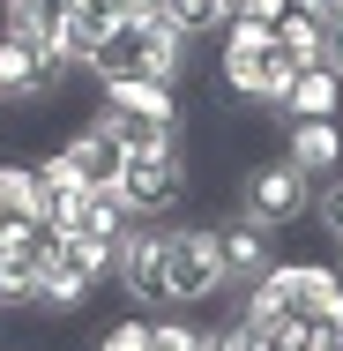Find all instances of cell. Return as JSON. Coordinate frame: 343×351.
Here are the masks:
<instances>
[{"label":"cell","instance_id":"8992f818","mask_svg":"<svg viewBox=\"0 0 343 351\" xmlns=\"http://www.w3.org/2000/svg\"><path fill=\"white\" fill-rule=\"evenodd\" d=\"M112 277L127 284V299H142L149 314H172V291H164V239H157V224L135 217L127 232H120V269Z\"/></svg>","mask_w":343,"mask_h":351},{"label":"cell","instance_id":"d4e9b609","mask_svg":"<svg viewBox=\"0 0 343 351\" xmlns=\"http://www.w3.org/2000/svg\"><path fill=\"white\" fill-rule=\"evenodd\" d=\"M105 8H112L120 23H149V15H157V0H105Z\"/></svg>","mask_w":343,"mask_h":351},{"label":"cell","instance_id":"44dd1931","mask_svg":"<svg viewBox=\"0 0 343 351\" xmlns=\"http://www.w3.org/2000/svg\"><path fill=\"white\" fill-rule=\"evenodd\" d=\"M149 351H209V329H194V322L172 306V314L149 322Z\"/></svg>","mask_w":343,"mask_h":351},{"label":"cell","instance_id":"5bb4252c","mask_svg":"<svg viewBox=\"0 0 343 351\" xmlns=\"http://www.w3.org/2000/svg\"><path fill=\"white\" fill-rule=\"evenodd\" d=\"M283 120H343V75L336 68H298L291 97H283Z\"/></svg>","mask_w":343,"mask_h":351},{"label":"cell","instance_id":"e0dca14e","mask_svg":"<svg viewBox=\"0 0 343 351\" xmlns=\"http://www.w3.org/2000/svg\"><path fill=\"white\" fill-rule=\"evenodd\" d=\"M276 45L298 68H329V23L321 15H276Z\"/></svg>","mask_w":343,"mask_h":351},{"label":"cell","instance_id":"5b68a950","mask_svg":"<svg viewBox=\"0 0 343 351\" xmlns=\"http://www.w3.org/2000/svg\"><path fill=\"white\" fill-rule=\"evenodd\" d=\"M120 195H127V210L135 217H172L179 202H187V157L179 149H135L127 165H120V180H112Z\"/></svg>","mask_w":343,"mask_h":351},{"label":"cell","instance_id":"1f68e13d","mask_svg":"<svg viewBox=\"0 0 343 351\" xmlns=\"http://www.w3.org/2000/svg\"><path fill=\"white\" fill-rule=\"evenodd\" d=\"M68 8H75V0H68Z\"/></svg>","mask_w":343,"mask_h":351},{"label":"cell","instance_id":"ba28073f","mask_svg":"<svg viewBox=\"0 0 343 351\" xmlns=\"http://www.w3.org/2000/svg\"><path fill=\"white\" fill-rule=\"evenodd\" d=\"M60 82L45 68V53L30 45V38H8L0 30V105H38V97H53Z\"/></svg>","mask_w":343,"mask_h":351},{"label":"cell","instance_id":"4fadbf2b","mask_svg":"<svg viewBox=\"0 0 343 351\" xmlns=\"http://www.w3.org/2000/svg\"><path fill=\"white\" fill-rule=\"evenodd\" d=\"M38 217V165H8L0 157V239H30Z\"/></svg>","mask_w":343,"mask_h":351},{"label":"cell","instance_id":"7c38bea8","mask_svg":"<svg viewBox=\"0 0 343 351\" xmlns=\"http://www.w3.org/2000/svg\"><path fill=\"white\" fill-rule=\"evenodd\" d=\"M90 291H97V277H82L68 254L53 247V254L38 262V299H30V306H45V314H68V322H75V314L90 306Z\"/></svg>","mask_w":343,"mask_h":351},{"label":"cell","instance_id":"3957f363","mask_svg":"<svg viewBox=\"0 0 343 351\" xmlns=\"http://www.w3.org/2000/svg\"><path fill=\"white\" fill-rule=\"evenodd\" d=\"M164 239V291L179 314H194L202 299L224 291V262H216V232L209 224H157Z\"/></svg>","mask_w":343,"mask_h":351},{"label":"cell","instance_id":"83f0119b","mask_svg":"<svg viewBox=\"0 0 343 351\" xmlns=\"http://www.w3.org/2000/svg\"><path fill=\"white\" fill-rule=\"evenodd\" d=\"M329 0H283V15H321Z\"/></svg>","mask_w":343,"mask_h":351},{"label":"cell","instance_id":"ac0fdd59","mask_svg":"<svg viewBox=\"0 0 343 351\" xmlns=\"http://www.w3.org/2000/svg\"><path fill=\"white\" fill-rule=\"evenodd\" d=\"M105 112V105H97ZM112 120V135H120V149L135 157V149H179V120H142V112H105Z\"/></svg>","mask_w":343,"mask_h":351},{"label":"cell","instance_id":"484cf974","mask_svg":"<svg viewBox=\"0 0 343 351\" xmlns=\"http://www.w3.org/2000/svg\"><path fill=\"white\" fill-rule=\"evenodd\" d=\"M231 15H254V23H276V15H283V0H239Z\"/></svg>","mask_w":343,"mask_h":351},{"label":"cell","instance_id":"4dcf8cb0","mask_svg":"<svg viewBox=\"0 0 343 351\" xmlns=\"http://www.w3.org/2000/svg\"><path fill=\"white\" fill-rule=\"evenodd\" d=\"M336 254H343V239H336ZM336 269H343V262H336Z\"/></svg>","mask_w":343,"mask_h":351},{"label":"cell","instance_id":"f546056e","mask_svg":"<svg viewBox=\"0 0 343 351\" xmlns=\"http://www.w3.org/2000/svg\"><path fill=\"white\" fill-rule=\"evenodd\" d=\"M321 23H329V30H336V23H343V0H329V8H321Z\"/></svg>","mask_w":343,"mask_h":351},{"label":"cell","instance_id":"ffe728a7","mask_svg":"<svg viewBox=\"0 0 343 351\" xmlns=\"http://www.w3.org/2000/svg\"><path fill=\"white\" fill-rule=\"evenodd\" d=\"M60 254H68L82 277H97V284L120 269V239H82V232H60Z\"/></svg>","mask_w":343,"mask_h":351},{"label":"cell","instance_id":"7a4b0ae2","mask_svg":"<svg viewBox=\"0 0 343 351\" xmlns=\"http://www.w3.org/2000/svg\"><path fill=\"white\" fill-rule=\"evenodd\" d=\"M336 284H343L336 262H269L262 277L246 284V299H239V322L269 329L276 314H321Z\"/></svg>","mask_w":343,"mask_h":351},{"label":"cell","instance_id":"9a60e30c","mask_svg":"<svg viewBox=\"0 0 343 351\" xmlns=\"http://www.w3.org/2000/svg\"><path fill=\"white\" fill-rule=\"evenodd\" d=\"M127 224H135V210H127V195H120V187H90V195H82V210H75L60 232H82V239H120Z\"/></svg>","mask_w":343,"mask_h":351},{"label":"cell","instance_id":"2e32d148","mask_svg":"<svg viewBox=\"0 0 343 351\" xmlns=\"http://www.w3.org/2000/svg\"><path fill=\"white\" fill-rule=\"evenodd\" d=\"M105 112H142V120H179V90H172V82H149V75H135V82H105Z\"/></svg>","mask_w":343,"mask_h":351},{"label":"cell","instance_id":"8fae6325","mask_svg":"<svg viewBox=\"0 0 343 351\" xmlns=\"http://www.w3.org/2000/svg\"><path fill=\"white\" fill-rule=\"evenodd\" d=\"M82 195H90V180L68 165V149H53V157H38V217L60 232L75 210H82Z\"/></svg>","mask_w":343,"mask_h":351},{"label":"cell","instance_id":"603a6c76","mask_svg":"<svg viewBox=\"0 0 343 351\" xmlns=\"http://www.w3.org/2000/svg\"><path fill=\"white\" fill-rule=\"evenodd\" d=\"M209 351H276L269 329H254V322H224V329H209Z\"/></svg>","mask_w":343,"mask_h":351},{"label":"cell","instance_id":"6da1fadb","mask_svg":"<svg viewBox=\"0 0 343 351\" xmlns=\"http://www.w3.org/2000/svg\"><path fill=\"white\" fill-rule=\"evenodd\" d=\"M82 68L97 75V82H135V75H149V82H172V90H179V75H187V38L164 30L157 15H149V23H112Z\"/></svg>","mask_w":343,"mask_h":351},{"label":"cell","instance_id":"30bf717a","mask_svg":"<svg viewBox=\"0 0 343 351\" xmlns=\"http://www.w3.org/2000/svg\"><path fill=\"white\" fill-rule=\"evenodd\" d=\"M60 149H68V165L90 180V187H112V180H120V165H127V149H120V135H112V120H105V112H90V128H75Z\"/></svg>","mask_w":343,"mask_h":351},{"label":"cell","instance_id":"d6986e66","mask_svg":"<svg viewBox=\"0 0 343 351\" xmlns=\"http://www.w3.org/2000/svg\"><path fill=\"white\" fill-rule=\"evenodd\" d=\"M157 23L179 30V38L194 45V38H209V30H224V0H157Z\"/></svg>","mask_w":343,"mask_h":351},{"label":"cell","instance_id":"4316f807","mask_svg":"<svg viewBox=\"0 0 343 351\" xmlns=\"http://www.w3.org/2000/svg\"><path fill=\"white\" fill-rule=\"evenodd\" d=\"M329 68L343 75V23H336V30H329Z\"/></svg>","mask_w":343,"mask_h":351},{"label":"cell","instance_id":"7402d4cb","mask_svg":"<svg viewBox=\"0 0 343 351\" xmlns=\"http://www.w3.org/2000/svg\"><path fill=\"white\" fill-rule=\"evenodd\" d=\"M90 351H149V322H142V314H120V322L97 329V344H90Z\"/></svg>","mask_w":343,"mask_h":351},{"label":"cell","instance_id":"277c9868","mask_svg":"<svg viewBox=\"0 0 343 351\" xmlns=\"http://www.w3.org/2000/svg\"><path fill=\"white\" fill-rule=\"evenodd\" d=\"M231 210L254 217V224H269V232H283V224H298V217L314 210V180L276 149V157H262V165H246V172H239Z\"/></svg>","mask_w":343,"mask_h":351},{"label":"cell","instance_id":"9c48e42d","mask_svg":"<svg viewBox=\"0 0 343 351\" xmlns=\"http://www.w3.org/2000/svg\"><path fill=\"white\" fill-rule=\"evenodd\" d=\"M283 157L321 187L329 172H343V128L336 120H283Z\"/></svg>","mask_w":343,"mask_h":351},{"label":"cell","instance_id":"f1b7e54d","mask_svg":"<svg viewBox=\"0 0 343 351\" xmlns=\"http://www.w3.org/2000/svg\"><path fill=\"white\" fill-rule=\"evenodd\" d=\"M321 314H329V322H336V329H343V284H336V291H329V306H321Z\"/></svg>","mask_w":343,"mask_h":351},{"label":"cell","instance_id":"52a82bcc","mask_svg":"<svg viewBox=\"0 0 343 351\" xmlns=\"http://www.w3.org/2000/svg\"><path fill=\"white\" fill-rule=\"evenodd\" d=\"M216 232V262H224V284H254L262 269L276 262V247H269V224H254V217H216L209 224Z\"/></svg>","mask_w":343,"mask_h":351},{"label":"cell","instance_id":"cb8c5ba5","mask_svg":"<svg viewBox=\"0 0 343 351\" xmlns=\"http://www.w3.org/2000/svg\"><path fill=\"white\" fill-rule=\"evenodd\" d=\"M314 217L329 224V239H343V172H329V180L314 187Z\"/></svg>","mask_w":343,"mask_h":351}]
</instances>
